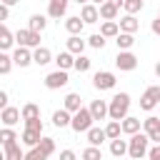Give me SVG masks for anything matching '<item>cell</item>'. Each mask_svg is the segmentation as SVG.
<instances>
[{
  "label": "cell",
  "instance_id": "cell-38",
  "mask_svg": "<svg viewBox=\"0 0 160 160\" xmlns=\"http://www.w3.org/2000/svg\"><path fill=\"white\" fill-rule=\"evenodd\" d=\"M20 115H22V120H28V118H38V115H40V108H38L35 102H25L22 110H20Z\"/></svg>",
  "mask_w": 160,
  "mask_h": 160
},
{
  "label": "cell",
  "instance_id": "cell-42",
  "mask_svg": "<svg viewBox=\"0 0 160 160\" xmlns=\"http://www.w3.org/2000/svg\"><path fill=\"white\" fill-rule=\"evenodd\" d=\"M148 158L150 160H160V142H155V148H148Z\"/></svg>",
  "mask_w": 160,
  "mask_h": 160
},
{
  "label": "cell",
  "instance_id": "cell-20",
  "mask_svg": "<svg viewBox=\"0 0 160 160\" xmlns=\"http://www.w3.org/2000/svg\"><path fill=\"white\" fill-rule=\"evenodd\" d=\"M118 25H120V30H122V32H138V28H140L138 18H135V15H130V12H128V15H122Z\"/></svg>",
  "mask_w": 160,
  "mask_h": 160
},
{
  "label": "cell",
  "instance_id": "cell-18",
  "mask_svg": "<svg viewBox=\"0 0 160 160\" xmlns=\"http://www.w3.org/2000/svg\"><path fill=\"white\" fill-rule=\"evenodd\" d=\"M98 10H100V18H102V20H115L118 12H120V8H118L115 2H110V0H105L102 5H98Z\"/></svg>",
  "mask_w": 160,
  "mask_h": 160
},
{
  "label": "cell",
  "instance_id": "cell-16",
  "mask_svg": "<svg viewBox=\"0 0 160 160\" xmlns=\"http://www.w3.org/2000/svg\"><path fill=\"white\" fill-rule=\"evenodd\" d=\"M70 120H72V112L65 110V108H60V110L52 112V125L55 128H70Z\"/></svg>",
  "mask_w": 160,
  "mask_h": 160
},
{
  "label": "cell",
  "instance_id": "cell-46",
  "mask_svg": "<svg viewBox=\"0 0 160 160\" xmlns=\"http://www.w3.org/2000/svg\"><path fill=\"white\" fill-rule=\"evenodd\" d=\"M150 28H152V32H155V35H158V38H160V18H155V20H152V25H150Z\"/></svg>",
  "mask_w": 160,
  "mask_h": 160
},
{
  "label": "cell",
  "instance_id": "cell-41",
  "mask_svg": "<svg viewBox=\"0 0 160 160\" xmlns=\"http://www.w3.org/2000/svg\"><path fill=\"white\" fill-rule=\"evenodd\" d=\"M25 128H32V130H40V132H42V120H40V115H38V118H28V120H25Z\"/></svg>",
  "mask_w": 160,
  "mask_h": 160
},
{
  "label": "cell",
  "instance_id": "cell-25",
  "mask_svg": "<svg viewBox=\"0 0 160 160\" xmlns=\"http://www.w3.org/2000/svg\"><path fill=\"white\" fill-rule=\"evenodd\" d=\"M40 138H42V132L40 130H32V128H25L22 130V145H28V148H32V145H38L40 142Z\"/></svg>",
  "mask_w": 160,
  "mask_h": 160
},
{
  "label": "cell",
  "instance_id": "cell-9",
  "mask_svg": "<svg viewBox=\"0 0 160 160\" xmlns=\"http://www.w3.org/2000/svg\"><path fill=\"white\" fill-rule=\"evenodd\" d=\"M142 130L148 132L150 142H160V118L158 115H148L142 120Z\"/></svg>",
  "mask_w": 160,
  "mask_h": 160
},
{
  "label": "cell",
  "instance_id": "cell-37",
  "mask_svg": "<svg viewBox=\"0 0 160 160\" xmlns=\"http://www.w3.org/2000/svg\"><path fill=\"white\" fill-rule=\"evenodd\" d=\"M105 42H108V38H105L102 32H95V35H90V38H88V45H90V48H95V50H102V48H105Z\"/></svg>",
  "mask_w": 160,
  "mask_h": 160
},
{
  "label": "cell",
  "instance_id": "cell-28",
  "mask_svg": "<svg viewBox=\"0 0 160 160\" xmlns=\"http://www.w3.org/2000/svg\"><path fill=\"white\" fill-rule=\"evenodd\" d=\"M15 42V35L5 28V22H0V50H10Z\"/></svg>",
  "mask_w": 160,
  "mask_h": 160
},
{
  "label": "cell",
  "instance_id": "cell-36",
  "mask_svg": "<svg viewBox=\"0 0 160 160\" xmlns=\"http://www.w3.org/2000/svg\"><path fill=\"white\" fill-rule=\"evenodd\" d=\"M90 65H92V60H90V58H85L82 52H80V55H75V65H72V68H75L78 72H88V70H90Z\"/></svg>",
  "mask_w": 160,
  "mask_h": 160
},
{
  "label": "cell",
  "instance_id": "cell-22",
  "mask_svg": "<svg viewBox=\"0 0 160 160\" xmlns=\"http://www.w3.org/2000/svg\"><path fill=\"white\" fill-rule=\"evenodd\" d=\"M65 45H68V50H70L72 55H80V52L85 50V45H88V40H82L80 35H70V38L65 40Z\"/></svg>",
  "mask_w": 160,
  "mask_h": 160
},
{
  "label": "cell",
  "instance_id": "cell-5",
  "mask_svg": "<svg viewBox=\"0 0 160 160\" xmlns=\"http://www.w3.org/2000/svg\"><path fill=\"white\" fill-rule=\"evenodd\" d=\"M15 42L18 45H25V48H38L40 45V32L38 30H30V28H20L15 32Z\"/></svg>",
  "mask_w": 160,
  "mask_h": 160
},
{
  "label": "cell",
  "instance_id": "cell-53",
  "mask_svg": "<svg viewBox=\"0 0 160 160\" xmlns=\"http://www.w3.org/2000/svg\"><path fill=\"white\" fill-rule=\"evenodd\" d=\"M158 18H160V12H158Z\"/></svg>",
  "mask_w": 160,
  "mask_h": 160
},
{
  "label": "cell",
  "instance_id": "cell-52",
  "mask_svg": "<svg viewBox=\"0 0 160 160\" xmlns=\"http://www.w3.org/2000/svg\"><path fill=\"white\" fill-rule=\"evenodd\" d=\"M2 158H5V152H0V160H2Z\"/></svg>",
  "mask_w": 160,
  "mask_h": 160
},
{
  "label": "cell",
  "instance_id": "cell-34",
  "mask_svg": "<svg viewBox=\"0 0 160 160\" xmlns=\"http://www.w3.org/2000/svg\"><path fill=\"white\" fill-rule=\"evenodd\" d=\"M12 55H8V50H0V75H8L12 70Z\"/></svg>",
  "mask_w": 160,
  "mask_h": 160
},
{
  "label": "cell",
  "instance_id": "cell-29",
  "mask_svg": "<svg viewBox=\"0 0 160 160\" xmlns=\"http://www.w3.org/2000/svg\"><path fill=\"white\" fill-rule=\"evenodd\" d=\"M28 28H30V30H38V32H42V30L48 28V18H45V15H40V12H35V15H30V20H28Z\"/></svg>",
  "mask_w": 160,
  "mask_h": 160
},
{
  "label": "cell",
  "instance_id": "cell-4",
  "mask_svg": "<svg viewBox=\"0 0 160 160\" xmlns=\"http://www.w3.org/2000/svg\"><path fill=\"white\" fill-rule=\"evenodd\" d=\"M160 105V85H150L145 92H142V98H140V108L145 110V112H150V110H155Z\"/></svg>",
  "mask_w": 160,
  "mask_h": 160
},
{
  "label": "cell",
  "instance_id": "cell-13",
  "mask_svg": "<svg viewBox=\"0 0 160 160\" xmlns=\"http://www.w3.org/2000/svg\"><path fill=\"white\" fill-rule=\"evenodd\" d=\"M68 5H70V0H48V15L60 20L68 12Z\"/></svg>",
  "mask_w": 160,
  "mask_h": 160
},
{
  "label": "cell",
  "instance_id": "cell-27",
  "mask_svg": "<svg viewBox=\"0 0 160 160\" xmlns=\"http://www.w3.org/2000/svg\"><path fill=\"white\" fill-rule=\"evenodd\" d=\"M85 135H88V142H90V145H102V140H108L105 128H90Z\"/></svg>",
  "mask_w": 160,
  "mask_h": 160
},
{
  "label": "cell",
  "instance_id": "cell-33",
  "mask_svg": "<svg viewBox=\"0 0 160 160\" xmlns=\"http://www.w3.org/2000/svg\"><path fill=\"white\" fill-rule=\"evenodd\" d=\"M5 158H8V160H22L25 152L20 150L18 142H10V145H5Z\"/></svg>",
  "mask_w": 160,
  "mask_h": 160
},
{
  "label": "cell",
  "instance_id": "cell-11",
  "mask_svg": "<svg viewBox=\"0 0 160 160\" xmlns=\"http://www.w3.org/2000/svg\"><path fill=\"white\" fill-rule=\"evenodd\" d=\"M18 120H22V115H20V110H18V108L8 105V108H2V110H0V122H2V125L15 128V125H18Z\"/></svg>",
  "mask_w": 160,
  "mask_h": 160
},
{
  "label": "cell",
  "instance_id": "cell-44",
  "mask_svg": "<svg viewBox=\"0 0 160 160\" xmlns=\"http://www.w3.org/2000/svg\"><path fill=\"white\" fill-rule=\"evenodd\" d=\"M8 100H10V98H8V92H5V90H0V110H2V108H8Z\"/></svg>",
  "mask_w": 160,
  "mask_h": 160
},
{
  "label": "cell",
  "instance_id": "cell-17",
  "mask_svg": "<svg viewBox=\"0 0 160 160\" xmlns=\"http://www.w3.org/2000/svg\"><path fill=\"white\" fill-rule=\"evenodd\" d=\"M120 125H122V132H125V135H132V132H138V130L142 128L140 118H135V115H125V118L120 120Z\"/></svg>",
  "mask_w": 160,
  "mask_h": 160
},
{
  "label": "cell",
  "instance_id": "cell-8",
  "mask_svg": "<svg viewBox=\"0 0 160 160\" xmlns=\"http://www.w3.org/2000/svg\"><path fill=\"white\" fill-rule=\"evenodd\" d=\"M115 72H110V70H100V72H95L92 75V85L98 88V90H112L115 88Z\"/></svg>",
  "mask_w": 160,
  "mask_h": 160
},
{
  "label": "cell",
  "instance_id": "cell-15",
  "mask_svg": "<svg viewBox=\"0 0 160 160\" xmlns=\"http://www.w3.org/2000/svg\"><path fill=\"white\" fill-rule=\"evenodd\" d=\"M52 62H55L60 70H70V68L75 65V55H72L70 50H62V52H58V55H55V60H52Z\"/></svg>",
  "mask_w": 160,
  "mask_h": 160
},
{
  "label": "cell",
  "instance_id": "cell-3",
  "mask_svg": "<svg viewBox=\"0 0 160 160\" xmlns=\"http://www.w3.org/2000/svg\"><path fill=\"white\" fill-rule=\"evenodd\" d=\"M92 122H95V118H92L90 108H80V110H75V112H72L70 128H72L75 132H88V130L92 128Z\"/></svg>",
  "mask_w": 160,
  "mask_h": 160
},
{
  "label": "cell",
  "instance_id": "cell-19",
  "mask_svg": "<svg viewBox=\"0 0 160 160\" xmlns=\"http://www.w3.org/2000/svg\"><path fill=\"white\" fill-rule=\"evenodd\" d=\"M115 45H118V50H130L132 45H135V32H118L115 35Z\"/></svg>",
  "mask_w": 160,
  "mask_h": 160
},
{
  "label": "cell",
  "instance_id": "cell-48",
  "mask_svg": "<svg viewBox=\"0 0 160 160\" xmlns=\"http://www.w3.org/2000/svg\"><path fill=\"white\" fill-rule=\"evenodd\" d=\"M152 70H155V75H158V78H160V60H158V62H155V68H152Z\"/></svg>",
  "mask_w": 160,
  "mask_h": 160
},
{
  "label": "cell",
  "instance_id": "cell-39",
  "mask_svg": "<svg viewBox=\"0 0 160 160\" xmlns=\"http://www.w3.org/2000/svg\"><path fill=\"white\" fill-rule=\"evenodd\" d=\"M122 8H125V12H130V15H138V12L145 8V2H142V0H125V2H122Z\"/></svg>",
  "mask_w": 160,
  "mask_h": 160
},
{
  "label": "cell",
  "instance_id": "cell-50",
  "mask_svg": "<svg viewBox=\"0 0 160 160\" xmlns=\"http://www.w3.org/2000/svg\"><path fill=\"white\" fill-rule=\"evenodd\" d=\"M90 2H95V5H102V2H105V0H90Z\"/></svg>",
  "mask_w": 160,
  "mask_h": 160
},
{
  "label": "cell",
  "instance_id": "cell-12",
  "mask_svg": "<svg viewBox=\"0 0 160 160\" xmlns=\"http://www.w3.org/2000/svg\"><path fill=\"white\" fill-rule=\"evenodd\" d=\"M80 18L85 20V25L98 22V20H100V10H98V5H95V2H85V5L80 8Z\"/></svg>",
  "mask_w": 160,
  "mask_h": 160
},
{
  "label": "cell",
  "instance_id": "cell-35",
  "mask_svg": "<svg viewBox=\"0 0 160 160\" xmlns=\"http://www.w3.org/2000/svg\"><path fill=\"white\" fill-rule=\"evenodd\" d=\"M120 132H122V125H120V120H110V122L105 125V135H108V140H112V138H120Z\"/></svg>",
  "mask_w": 160,
  "mask_h": 160
},
{
  "label": "cell",
  "instance_id": "cell-43",
  "mask_svg": "<svg viewBox=\"0 0 160 160\" xmlns=\"http://www.w3.org/2000/svg\"><path fill=\"white\" fill-rule=\"evenodd\" d=\"M8 15H10V5L0 2V22H2V20H8Z\"/></svg>",
  "mask_w": 160,
  "mask_h": 160
},
{
  "label": "cell",
  "instance_id": "cell-49",
  "mask_svg": "<svg viewBox=\"0 0 160 160\" xmlns=\"http://www.w3.org/2000/svg\"><path fill=\"white\" fill-rule=\"evenodd\" d=\"M110 2H115L118 8H122V2H125V0H110Z\"/></svg>",
  "mask_w": 160,
  "mask_h": 160
},
{
  "label": "cell",
  "instance_id": "cell-2",
  "mask_svg": "<svg viewBox=\"0 0 160 160\" xmlns=\"http://www.w3.org/2000/svg\"><path fill=\"white\" fill-rule=\"evenodd\" d=\"M148 145H150L148 132H145V130H138V132H132L130 140H128V155H130L132 160L148 158Z\"/></svg>",
  "mask_w": 160,
  "mask_h": 160
},
{
  "label": "cell",
  "instance_id": "cell-7",
  "mask_svg": "<svg viewBox=\"0 0 160 160\" xmlns=\"http://www.w3.org/2000/svg\"><path fill=\"white\" fill-rule=\"evenodd\" d=\"M70 82V78H68V70H52V72H48L45 75V88L48 90H60V88H65Z\"/></svg>",
  "mask_w": 160,
  "mask_h": 160
},
{
  "label": "cell",
  "instance_id": "cell-26",
  "mask_svg": "<svg viewBox=\"0 0 160 160\" xmlns=\"http://www.w3.org/2000/svg\"><path fill=\"white\" fill-rule=\"evenodd\" d=\"M110 155H112V158H122V155H128V140L112 138V140H110Z\"/></svg>",
  "mask_w": 160,
  "mask_h": 160
},
{
  "label": "cell",
  "instance_id": "cell-45",
  "mask_svg": "<svg viewBox=\"0 0 160 160\" xmlns=\"http://www.w3.org/2000/svg\"><path fill=\"white\" fill-rule=\"evenodd\" d=\"M60 158H62V160H75V152H72V150H62Z\"/></svg>",
  "mask_w": 160,
  "mask_h": 160
},
{
  "label": "cell",
  "instance_id": "cell-10",
  "mask_svg": "<svg viewBox=\"0 0 160 160\" xmlns=\"http://www.w3.org/2000/svg\"><path fill=\"white\" fill-rule=\"evenodd\" d=\"M12 62H15L18 68H28V65H32V48L18 45V48L12 50Z\"/></svg>",
  "mask_w": 160,
  "mask_h": 160
},
{
  "label": "cell",
  "instance_id": "cell-51",
  "mask_svg": "<svg viewBox=\"0 0 160 160\" xmlns=\"http://www.w3.org/2000/svg\"><path fill=\"white\" fill-rule=\"evenodd\" d=\"M75 2H78V5H85V2H90V0H75Z\"/></svg>",
  "mask_w": 160,
  "mask_h": 160
},
{
  "label": "cell",
  "instance_id": "cell-23",
  "mask_svg": "<svg viewBox=\"0 0 160 160\" xmlns=\"http://www.w3.org/2000/svg\"><path fill=\"white\" fill-rule=\"evenodd\" d=\"M90 112L95 120H105L108 118V100H92L90 102Z\"/></svg>",
  "mask_w": 160,
  "mask_h": 160
},
{
  "label": "cell",
  "instance_id": "cell-47",
  "mask_svg": "<svg viewBox=\"0 0 160 160\" xmlns=\"http://www.w3.org/2000/svg\"><path fill=\"white\" fill-rule=\"evenodd\" d=\"M0 2H5V5H10V8H12V5H18L20 0H0Z\"/></svg>",
  "mask_w": 160,
  "mask_h": 160
},
{
  "label": "cell",
  "instance_id": "cell-54",
  "mask_svg": "<svg viewBox=\"0 0 160 160\" xmlns=\"http://www.w3.org/2000/svg\"><path fill=\"white\" fill-rule=\"evenodd\" d=\"M158 118H160V115H158Z\"/></svg>",
  "mask_w": 160,
  "mask_h": 160
},
{
  "label": "cell",
  "instance_id": "cell-32",
  "mask_svg": "<svg viewBox=\"0 0 160 160\" xmlns=\"http://www.w3.org/2000/svg\"><path fill=\"white\" fill-rule=\"evenodd\" d=\"M38 148H40V152H42L45 158H50V155L55 152V140H52V138H45V135H42V138H40V142H38Z\"/></svg>",
  "mask_w": 160,
  "mask_h": 160
},
{
  "label": "cell",
  "instance_id": "cell-30",
  "mask_svg": "<svg viewBox=\"0 0 160 160\" xmlns=\"http://www.w3.org/2000/svg\"><path fill=\"white\" fill-rule=\"evenodd\" d=\"M20 138H18V132L10 128V125H5V128H0V145L5 148V145H10V142H18Z\"/></svg>",
  "mask_w": 160,
  "mask_h": 160
},
{
  "label": "cell",
  "instance_id": "cell-1",
  "mask_svg": "<svg viewBox=\"0 0 160 160\" xmlns=\"http://www.w3.org/2000/svg\"><path fill=\"white\" fill-rule=\"evenodd\" d=\"M130 112V95L128 92H115L108 102V118L110 120H122Z\"/></svg>",
  "mask_w": 160,
  "mask_h": 160
},
{
  "label": "cell",
  "instance_id": "cell-24",
  "mask_svg": "<svg viewBox=\"0 0 160 160\" xmlns=\"http://www.w3.org/2000/svg\"><path fill=\"white\" fill-rule=\"evenodd\" d=\"M62 108H65V110H70V112H75V110H80V108H82V98H80L78 92H68V95H65V100H62Z\"/></svg>",
  "mask_w": 160,
  "mask_h": 160
},
{
  "label": "cell",
  "instance_id": "cell-40",
  "mask_svg": "<svg viewBox=\"0 0 160 160\" xmlns=\"http://www.w3.org/2000/svg\"><path fill=\"white\" fill-rule=\"evenodd\" d=\"M82 158H85V160H100V158H102L100 145H90V148H85V150H82Z\"/></svg>",
  "mask_w": 160,
  "mask_h": 160
},
{
  "label": "cell",
  "instance_id": "cell-21",
  "mask_svg": "<svg viewBox=\"0 0 160 160\" xmlns=\"http://www.w3.org/2000/svg\"><path fill=\"white\" fill-rule=\"evenodd\" d=\"M82 28H85V20H82L80 15H72V18H68V20H65V30H68L70 35H80V32H82Z\"/></svg>",
  "mask_w": 160,
  "mask_h": 160
},
{
  "label": "cell",
  "instance_id": "cell-31",
  "mask_svg": "<svg viewBox=\"0 0 160 160\" xmlns=\"http://www.w3.org/2000/svg\"><path fill=\"white\" fill-rule=\"evenodd\" d=\"M100 32H102L105 38H115V35L120 32V25H118L115 20H105V22L100 25Z\"/></svg>",
  "mask_w": 160,
  "mask_h": 160
},
{
  "label": "cell",
  "instance_id": "cell-6",
  "mask_svg": "<svg viewBox=\"0 0 160 160\" xmlns=\"http://www.w3.org/2000/svg\"><path fill=\"white\" fill-rule=\"evenodd\" d=\"M115 68L122 70V72H132V70L138 68V58H135L130 50H118V55H115Z\"/></svg>",
  "mask_w": 160,
  "mask_h": 160
},
{
  "label": "cell",
  "instance_id": "cell-14",
  "mask_svg": "<svg viewBox=\"0 0 160 160\" xmlns=\"http://www.w3.org/2000/svg\"><path fill=\"white\" fill-rule=\"evenodd\" d=\"M32 62L35 65H48V62H52V52H50V48H42V45H38V48H32Z\"/></svg>",
  "mask_w": 160,
  "mask_h": 160
}]
</instances>
